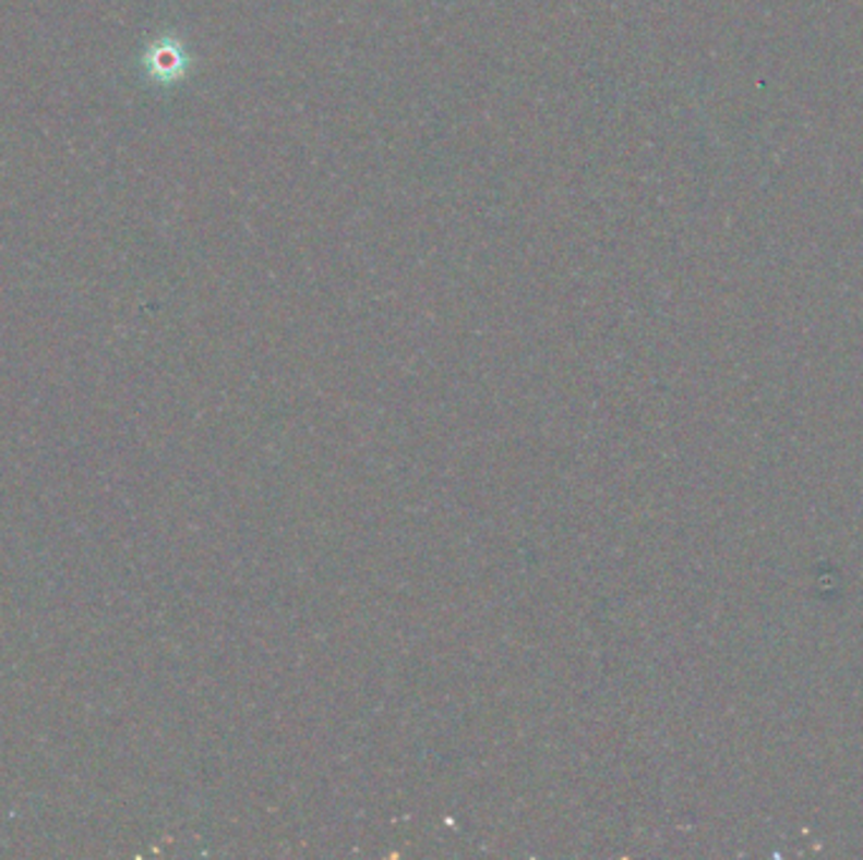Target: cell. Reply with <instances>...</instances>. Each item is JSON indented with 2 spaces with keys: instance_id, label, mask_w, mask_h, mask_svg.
I'll use <instances>...</instances> for the list:
<instances>
[{
  "instance_id": "6da1fadb",
  "label": "cell",
  "mask_w": 863,
  "mask_h": 860,
  "mask_svg": "<svg viewBox=\"0 0 863 860\" xmlns=\"http://www.w3.org/2000/svg\"><path fill=\"white\" fill-rule=\"evenodd\" d=\"M144 69L147 74L159 84H172L184 74L188 69V56L184 48L172 41V38H159L157 44L149 46V51L144 53Z\"/></svg>"
}]
</instances>
